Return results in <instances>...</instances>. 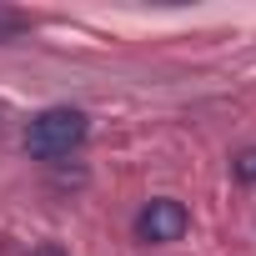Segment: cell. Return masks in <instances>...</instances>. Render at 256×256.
<instances>
[{
	"instance_id": "6da1fadb",
	"label": "cell",
	"mask_w": 256,
	"mask_h": 256,
	"mask_svg": "<svg viewBox=\"0 0 256 256\" xmlns=\"http://www.w3.org/2000/svg\"><path fill=\"white\" fill-rule=\"evenodd\" d=\"M86 116L80 110H70V106H50V110H40L30 126H26V151L30 156H40V161H60V156H70L80 141H86Z\"/></svg>"
},
{
	"instance_id": "7a4b0ae2",
	"label": "cell",
	"mask_w": 256,
	"mask_h": 256,
	"mask_svg": "<svg viewBox=\"0 0 256 256\" xmlns=\"http://www.w3.org/2000/svg\"><path fill=\"white\" fill-rule=\"evenodd\" d=\"M186 226H191V216H186V206H181V201H171V196L146 201V206H141V216H136V236H141V241H151V246L181 241V236H186Z\"/></svg>"
},
{
	"instance_id": "3957f363",
	"label": "cell",
	"mask_w": 256,
	"mask_h": 256,
	"mask_svg": "<svg viewBox=\"0 0 256 256\" xmlns=\"http://www.w3.org/2000/svg\"><path fill=\"white\" fill-rule=\"evenodd\" d=\"M231 176H236V181H246V186H256V146H246V151H236V156H231Z\"/></svg>"
},
{
	"instance_id": "277c9868",
	"label": "cell",
	"mask_w": 256,
	"mask_h": 256,
	"mask_svg": "<svg viewBox=\"0 0 256 256\" xmlns=\"http://www.w3.org/2000/svg\"><path fill=\"white\" fill-rule=\"evenodd\" d=\"M26 26H30V16H20V10H0V40H16Z\"/></svg>"
},
{
	"instance_id": "5b68a950",
	"label": "cell",
	"mask_w": 256,
	"mask_h": 256,
	"mask_svg": "<svg viewBox=\"0 0 256 256\" xmlns=\"http://www.w3.org/2000/svg\"><path fill=\"white\" fill-rule=\"evenodd\" d=\"M36 256H66V251H60V246H40Z\"/></svg>"
}]
</instances>
